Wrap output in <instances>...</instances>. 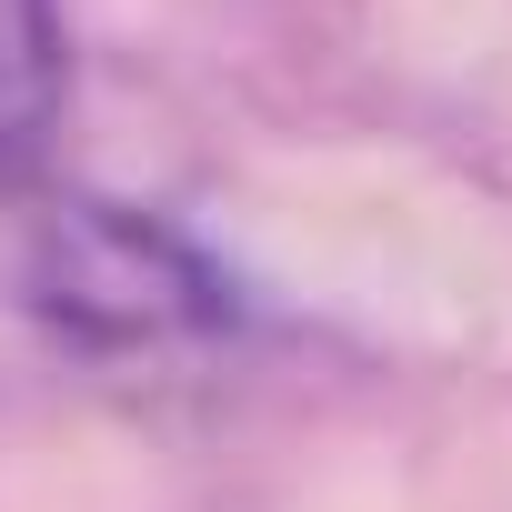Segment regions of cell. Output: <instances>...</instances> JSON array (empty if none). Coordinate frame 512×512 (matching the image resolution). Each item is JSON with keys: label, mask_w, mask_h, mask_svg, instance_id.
<instances>
[{"label": "cell", "mask_w": 512, "mask_h": 512, "mask_svg": "<svg viewBox=\"0 0 512 512\" xmlns=\"http://www.w3.org/2000/svg\"><path fill=\"white\" fill-rule=\"evenodd\" d=\"M61 0H0V181H21L61 121Z\"/></svg>", "instance_id": "1"}]
</instances>
